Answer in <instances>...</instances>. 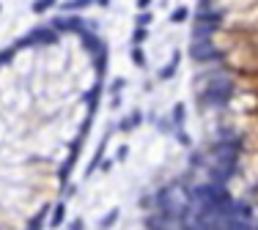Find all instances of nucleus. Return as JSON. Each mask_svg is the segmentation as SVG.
I'll return each mask as SVG.
<instances>
[{"label":"nucleus","mask_w":258,"mask_h":230,"mask_svg":"<svg viewBox=\"0 0 258 230\" xmlns=\"http://www.w3.org/2000/svg\"><path fill=\"white\" fill-rule=\"evenodd\" d=\"M143 121H146L143 110H140V107H135V110L129 112V115H124V118L118 121V126H116V129H118V132H124V134H129V132H135V129H138V126L143 124Z\"/></svg>","instance_id":"nucleus-4"},{"label":"nucleus","mask_w":258,"mask_h":230,"mask_svg":"<svg viewBox=\"0 0 258 230\" xmlns=\"http://www.w3.org/2000/svg\"><path fill=\"white\" fill-rule=\"evenodd\" d=\"M179 66H182V49L176 47L173 55H170V61H167L165 66H160V71H157V80H160V83H170V80L179 74Z\"/></svg>","instance_id":"nucleus-2"},{"label":"nucleus","mask_w":258,"mask_h":230,"mask_svg":"<svg viewBox=\"0 0 258 230\" xmlns=\"http://www.w3.org/2000/svg\"><path fill=\"white\" fill-rule=\"evenodd\" d=\"M96 6V0H63L61 3V11L63 14H80V11H85V8Z\"/></svg>","instance_id":"nucleus-6"},{"label":"nucleus","mask_w":258,"mask_h":230,"mask_svg":"<svg viewBox=\"0 0 258 230\" xmlns=\"http://www.w3.org/2000/svg\"><path fill=\"white\" fill-rule=\"evenodd\" d=\"M184 121H187V105H184V102H176L173 110H170V124H173V132H176V129H184Z\"/></svg>","instance_id":"nucleus-8"},{"label":"nucleus","mask_w":258,"mask_h":230,"mask_svg":"<svg viewBox=\"0 0 258 230\" xmlns=\"http://www.w3.org/2000/svg\"><path fill=\"white\" fill-rule=\"evenodd\" d=\"M69 230H85V219H83V216L71 219V222H69Z\"/></svg>","instance_id":"nucleus-18"},{"label":"nucleus","mask_w":258,"mask_h":230,"mask_svg":"<svg viewBox=\"0 0 258 230\" xmlns=\"http://www.w3.org/2000/svg\"><path fill=\"white\" fill-rule=\"evenodd\" d=\"M107 143H110V132L102 137V143H99V148H96V153L91 156V162H88V167H85V173H83V178H91L94 173H96L99 167H102V162H105V153H107Z\"/></svg>","instance_id":"nucleus-3"},{"label":"nucleus","mask_w":258,"mask_h":230,"mask_svg":"<svg viewBox=\"0 0 258 230\" xmlns=\"http://www.w3.org/2000/svg\"><path fill=\"white\" fill-rule=\"evenodd\" d=\"M17 52H20V49H17V44H11V47H3V49H0V66L11 63V61H14V55H17Z\"/></svg>","instance_id":"nucleus-14"},{"label":"nucleus","mask_w":258,"mask_h":230,"mask_svg":"<svg viewBox=\"0 0 258 230\" xmlns=\"http://www.w3.org/2000/svg\"><path fill=\"white\" fill-rule=\"evenodd\" d=\"M118 214H121L118 209H110V211H107L105 216H102V222H99V230H110L113 225L118 222Z\"/></svg>","instance_id":"nucleus-12"},{"label":"nucleus","mask_w":258,"mask_h":230,"mask_svg":"<svg viewBox=\"0 0 258 230\" xmlns=\"http://www.w3.org/2000/svg\"><path fill=\"white\" fill-rule=\"evenodd\" d=\"M146 42H148V28H135L132 36H129V44L132 47H143Z\"/></svg>","instance_id":"nucleus-11"},{"label":"nucleus","mask_w":258,"mask_h":230,"mask_svg":"<svg viewBox=\"0 0 258 230\" xmlns=\"http://www.w3.org/2000/svg\"><path fill=\"white\" fill-rule=\"evenodd\" d=\"M151 6H154V0H135V8L138 11H151Z\"/></svg>","instance_id":"nucleus-17"},{"label":"nucleus","mask_w":258,"mask_h":230,"mask_svg":"<svg viewBox=\"0 0 258 230\" xmlns=\"http://www.w3.org/2000/svg\"><path fill=\"white\" fill-rule=\"evenodd\" d=\"M192 20V11H189V6H176L173 11H170V14H167V22H170V25H187V22Z\"/></svg>","instance_id":"nucleus-7"},{"label":"nucleus","mask_w":258,"mask_h":230,"mask_svg":"<svg viewBox=\"0 0 258 230\" xmlns=\"http://www.w3.org/2000/svg\"><path fill=\"white\" fill-rule=\"evenodd\" d=\"M124 88H126V80H124V77H116V80L110 83V88H107V93H110V99L113 96H121V91H124Z\"/></svg>","instance_id":"nucleus-15"},{"label":"nucleus","mask_w":258,"mask_h":230,"mask_svg":"<svg viewBox=\"0 0 258 230\" xmlns=\"http://www.w3.org/2000/svg\"><path fill=\"white\" fill-rule=\"evenodd\" d=\"M58 42H61V33L52 25H36L33 30L20 36L14 44H17V49H30V47H55Z\"/></svg>","instance_id":"nucleus-1"},{"label":"nucleus","mask_w":258,"mask_h":230,"mask_svg":"<svg viewBox=\"0 0 258 230\" xmlns=\"http://www.w3.org/2000/svg\"><path fill=\"white\" fill-rule=\"evenodd\" d=\"M96 6L99 8H110V0H96Z\"/></svg>","instance_id":"nucleus-20"},{"label":"nucleus","mask_w":258,"mask_h":230,"mask_svg":"<svg viewBox=\"0 0 258 230\" xmlns=\"http://www.w3.org/2000/svg\"><path fill=\"white\" fill-rule=\"evenodd\" d=\"M113 159H116V162H126V159H129V146H118V151H116Z\"/></svg>","instance_id":"nucleus-16"},{"label":"nucleus","mask_w":258,"mask_h":230,"mask_svg":"<svg viewBox=\"0 0 258 230\" xmlns=\"http://www.w3.org/2000/svg\"><path fill=\"white\" fill-rule=\"evenodd\" d=\"M66 222V200H58L49 211V219H47V228L49 230H58L61 225Z\"/></svg>","instance_id":"nucleus-5"},{"label":"nucleus","mask_w":258,"mask_h":230,"mask_svg":"<svg viewBox=\"0 0 258 230\" xmlns=\"http://www.w3.org/2000/svg\"><path fill=\"white\" fill-rule=\"evenodd\" d=\"M162 3H167V0H162Z\"/></svg>","instance_id":"nucleus-21"},{"label":"nucleus","mask_w":258,"mask_h":230,"mask_svg":"<svg viewBox=\"0 0 258 230\" xmlns=\"http://www.w3.org/2000/svg\"><path fill=\"white\" fill-rule=\"evenodd\" d=\"M154 22V11H138V17H135V28H148Z\"/></svg>","instance_id":"nucleus-13"},{"label":"nucleus","mask_w":258,"mask_h":230,"mask_svg":"<svg viewBox=\"0 0 258 230\" xmlns=\"http://www.w3.org/2000/svg\"><path fill=\"white\" fill-rule=\"evenodd\" d=\"M55 6H61V0H33V3H30V11H33L36 17H44Z\"/></svg>","instance_id":"nucleus-9"},{"label":"nucleus","mask_w":258,"mask_h":230,"mask_svg":"<svg viewBox=\"0 0 258 230\" xmlns=\"http://www.w3.org/2000/svg\"><path fill=\"white\" fill-rule=\"evenodd\" d=\"M113 165H116V159H105V162H102V167H99V173H110Z\"/></svg>","instance_id":"nucleus-19"},{"label":"nucleus","mask_w":258,"mask_h":230,"mask_svg":"<svg viewBox=\"0 0 258 230\" xmlns=\"http://www.w3.org/2000/svg\"><path fill=\"white\" fill-rule=\"evenodd\" d=\"M129 61H132L135 69H146V66H148L146 49H143V47H132V49H129Z\"/></svg>","instance_id":"nucleus-10"}]
</instances>
